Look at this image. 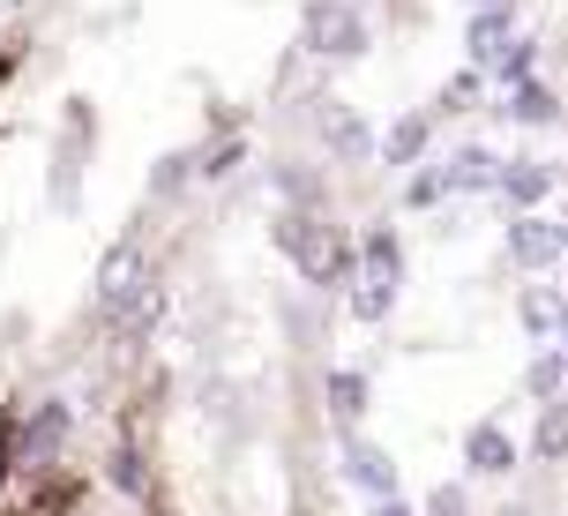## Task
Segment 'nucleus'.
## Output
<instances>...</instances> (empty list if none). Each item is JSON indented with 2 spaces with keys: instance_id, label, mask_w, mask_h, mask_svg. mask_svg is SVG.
Here are the masks:
<instances>
[{
  "instance_id": "nucleus-2",
  "label": "nucleus",
  "mask_w": 568,
  "mask_h": 516,
  "mask_svg": "<svg viewBox=\"0 0 568 516\" xmlns=\"http://www.w3.org/2000/svg\"><path fill=\"white\" fill-rule=\"evenodd\" d=\"M464 457H471V472H509V464H516V442L501 427H471Z\"/></svg>"
},
{
  "instance_id": "nucleus-4",
  "label": "nucleus",
  "mask_w": 568,
  "mask_h": 516,
  "mask_svg": "<svg viewBox=\"0 0 568 516\" xmlns=\"http://www.w3.org/2000/svg\"><path fill=\"white\" fill-rule=\"evenodd\" d=\"M539 457H568V404L561 397L546 404V419H539Z\"/></svg>"
},
{
  "instance_id": "nucleus-1",
  "label": "nucleus",
  "mask_w": 568,
  "mask_h": 516,
  "mask_svg": "<svg viewBox=\"0 0 568 516\" xmlns=\"http://www.w3.org/2000/svg\"><path fill=\"white\" fill-rule=\"evenodd\" d=\"M509 255L524 262V270H546V262L561 255V232L546 225V217H516L509 225Z\"/></svg>"
},
{
  "instance_id": "nucleus-6",
  "label": "nucleus",
  "mask_w": 568,
  "mask_h": 516,
  "mask_svg": "<svg viewBox=\"0 0 568 516\" xmlns=\"http://www.w3.org/2000/svg\"><path fill=\"white\" fill-rule=\"evenodd\" d=\"M471 45H479L486 60H501V53H509V23H479V30H471Z\"/></svg>"
},
{
  "instance_id": "nucleus-11",
  "label": "nucleus",
  "mask_w": 568,
  "mask_h": 516,
  "mask_svg": "<svg viewBox=\"0 0 568 516\" xmlns=\"http://www.w3.org/2000/svg\"><path fill=\"white\" fill-rule=\"evenodd\" d=\"M561 344H568V307H561Z\"/></svg>"
},
{
  "instance_id": "nucleus-5",
  "label": "nucleus",
  "mask_w": 568,
  "mask_h": 516,
  "mask_svg": "<svg viewBox=\"0 0 568 516\" xmlns=\"http://www.w3.org/2000/svg\"><path fill=\"white\" fill-rule=\"evenodd\" d=\"M524 322H531V330H561V300H554V292H531V300H524Z\"/></svg>"
},
{
  "instance_id": "nucleus-12",
  "label": "nucleus",
  "mask_w": 568,
  "mask_h": 516,
  "mask_svg": "<svg viewBox=\"0 0 568 516\" xmlns=\"http://www.w3.org/2000/svg\"><path fill=\"white\" fill-rule=\"evenodd\" d=\"M382 516H404V509H382Z\"/></svg>"
},
{
  "instance_id": "nucleus-7",
  "label": "nucleus",
  "mask_w": 568,
  "mask_h": 516,
  "mask_svg": "<svg viewBox=\"0 0 568 516\" xmlns=\"http://www.w3.org/2000/svg\"><path fill=\"white\" fill-rule=\"evenodd\" d=\"M516 120H554V98H546V90H516Z\"/></svg>"
},
{
  "instance_id": "nucleus-8",
  "label": "nucleus",
  "mask_w": 568,
  "mask_h": 516,
  "mask_svg": "<svg viewBox=\"0 0 568 516\" xmlns=\"http://www.w3.org/2000/svg\"><path fill=\"white\" fill-rule=\"evenodd\" d=\"M561 382H568L561 360H539V367H531V389H539V397H561Z\"/></svg>"
},
{
  "instance_id": "nucleus-9",
  "label": "nucleus",
  "mask_w": 568,
  "mask_h": 516,
  "mask_svg": "<svg viewBox=\"0 0 568 516\" xmlns=\"http://www.w3.org/2000/svg\"><path fill=\"white\" fill-rule=\"evenodd\" d=\"M479 180H486V158H479V150H471V158H456L449 188H479Z\"/></svg>"
},
{
  "instance_id": "nucleus-10",
  "label": "nucleus",
  "mask_w": 568,
  "mask_h": 516,
  "mask_svg": "<svg viewBox=\"0 0 568 516\" xmlns=\"http://www.w3.org/2000/svg\"><path fill=\"white\" fill-rule=\"evenodd\" d=\"M554 232H561V247H568V217H561V225H554Z\"/></svg>"
},
{
  "instance_id": "nucleus-3",
  "label": "nucleus",
  "mask_w": 568,
  "mask_h": 516,
  "mask_svg": "<svg viewBox=\"0 0 568 516\" xmlns=\"http://www.w3.org/2000/svg\"><path fill=\"white\" fill-rule=\"evenodd\" d=\"M501 188H509V202H539L546 188H554V172L546 165H516V172H501Z\"/></svg>"
}]
</instances>
